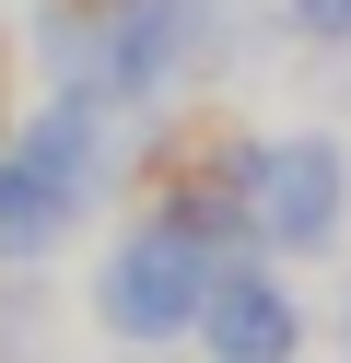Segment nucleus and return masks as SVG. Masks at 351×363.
<instances>
[{"label":"nucleus","mask_w":351,"mask_h":363,"mask_svg":"<svg viewBox=\"0 0 351 363\" xmlns=\"http://www.w3.org/2000/svg\"><path fill=\"white\" fill-rule=\"evenodd\" d=\"M94 176H106V106L59 94L23 118V141H0V246L12 258H47V246L82 223Z\"/></svg>","instance_id":"obj_1"},{"label":"nucleus","mask_w":351,"mask_h":363,"mask_svg":"<svg viewBox=\"0 0 351 363\" xmlns=\"http://www.w3.org/2000/svg\"><path fill=\"white\" fill-rule=\"evenodd\" d=\"M199 305H211V246L187 235L176 211L140 223L106 258V281H94V316H106L117 340H176V328H199Z\"/></svg>","instance_id":"obj_2"},{"label":"nucleus","mask_w":351,"mask_h":363,"mask_svg":"<svg viewBox=\"0 0 351 363\" xmlns=\"http://www.w3.org/2000/svg\"><path fill=\"white\" fill-rule=\"evenodd\" d=\"M234 0H106V106L176 94L211 48H223Z\"/></svg>","instance_id":"obj_3"},{"label":"nucleus","mask_w":351,"mask_h":363,"mask_svg":"<svg viewBox=\"0 0 351 363\" xmlns=\"http://www.w3.org/2000/svg\"><path fill=\"white\" fill-rule=\"evenodd\" d=\"M351 211V152L316 141V129H293V141L257 152V258H304V246H328Z\"/></svg>","instance_id":"obj_4"},{"label":"nucleus","mask_w":351,"mask_h":363,"mask_svg":"<svg viewBox=\"0 0 351 363\" xmlns=\"http://www.w3.org/2000/svg\"><path fill=\"white\" fill-rule=\"evenodd\" d=\"M211 363H293L304 352V305L269 281V258H223L211 269V305H199Z\"/></svg>","instance_id":"obj_5"},{"label":"nucleus","mask_w":351,"mask_h":363,"mask_svg":"<svg viewBox=\"0 0 351 363\" xmlns=\"http://www.w3.org/2000/svg\"><path fill=\"white\" fill-rule=\"evenodd\" d=\"M281 24L304 48H351V0H281Z\"/></svg>","instance_id":"obj_6"}]
</instances>
